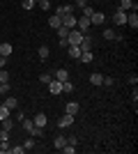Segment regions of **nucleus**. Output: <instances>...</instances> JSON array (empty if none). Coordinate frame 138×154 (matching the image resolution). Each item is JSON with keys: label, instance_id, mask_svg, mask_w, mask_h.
I'll return each instance as SVG.
<instances>
[{"label": "nucleus", "instance_id": "nucleus-1", "mask_svg": "<svg viewBox=\"0 0 138 154\" xmlns=\"http://www.w3.org/2000/svg\"><path fill=\"white\" fill-rule=\"evenodd\" d=\"M83 37H85V32H81L78 28H72L69 35H67V42H69V46H78L83 42Z\"/></svg>", "mask_w": 138, "mask_h": 154}, {"label": "nucleus", "instance_id": "nucleus-2", "mask_svg": "<svg viewBox=\"0 0 138 154\" xmlns=\"http://www.w3.org/2000/svg\"><path fill=\"white\" fill-rule=\"evenodd\" d=\"M74 9H76V5L74 2H67V5H58L55 7V16H65V14H74Z\"/></svg>", "mask_w": 138, "mask_h": 154}, {"label": "nucleus", "instance_id": "nucleus-3", "mask_svg": "<svg viewBox=\"0 0 138 154\" xmlns=\"http://www.w3.org/2000/svg\"><path fill=\"white\" fill-rule=\"evenodd\" d=\"M90 26H92V23H90V19H87V16H78V19H76V28H78L81 32H85V35H87Z\"/></svg>", "mask_w": 138, "mask_h": 154}, {"label": "nucleus", "instance_id": "nucleus-4", "mask_svg": "<svg viewBox=\"0 0 138 154\" xmlns=\"http://www.w3.org/2000/svg\"><path fill=\"white\" fill-rule=\"evenodd\" d=\"M118 9H124V12H136L138 5L133 2V0H120V2H118Z\"/></svg>", "mask_w": 138, "mask_h": 154}, {"label": "nucleus", "instance_id": "nucleus-5", "mask_svg": "<svg viewBox=\"0 0 138 154\" xmlns=\"http://www.w3.org/2000/svg\"><path fill=\"white\" fill-rule=\"evenodd\" d=\"M72 124H74V115H69V113H65V115H60V117H58V127H60V129L72 127Z\"/></svg>", "mask_w": 138, "mask_h": 154}, {"label": "nucleus", "instance_id": "nucleus-6", "mask_svg": "<svg viewBox=\"0 0 138 154\" xmlns=\"http://www.w3.org/2000/svg\"><path fill=\"white\" fill-rule=\"evenodd\" d=\"M90 23H92V26H104V23H106V16H104V12H92V16H90Z\"/></svg>", "mask_w": 138, "mask_h": 154}, {"label": "nucleus", "instance_id": "nucleus-7", "mask_svg": "<svg viewBox=\"0 0 138 154\" xmlns=\"http://www.w3.org/2000/svg\"><path fill=\"white\" fill-rule=\"evenodd\" d=\"M127 26L131 28V30L138 28V14L136 12H127Z\"/></svg>", "mask_w": 138, "mask_h": 154}, {"label": "nucleus", "instance_id": "nucleus-8", "mask_svg": "<svg viewBox=\"0 0 138 154\" xmlns=\"http://www.w3.org/2000/svg\"><path fill=\"white\" fill-rule=\"evenodd\" d=\"M32 122H35V127L44 129V127H46V122H48V117H46V113H37V115L32 117Z\"/></svg>", "mask_w": 138, "mask_h": 154}, {"label": "nucleus", "instance_id": "nucleus-9", "mask_svg": "<svg viewBox=\"0 0 138 154\" xmlns=\"http://www.w3.org/2000/svg\"><path fill=\"white\" fill-rule=\"evenodd\" d=\"M124 23H127V12L115 7V26H124Z\"/></svg>", "mask_w": 138, "mask_h": 154}, {"label": "nucleus", "instance_id": "nucleus-10", "mask_svg": "<svg viewBox=\"0 0 138 154\" xmlns=\"http://www.w3.org/2000/svg\"><path fill=\"white\" fill-rule=\"evenodd\" d=\"M62 26L69 28V30L76 28V16H74V14H65V16H62Z\"/></svg>", "mask_w": 138, "mask_h": 154}, {"label": "nucleus", "instance_id": "nucleus-11", "mask_svg": "<svg viewBox=\"0 0 138 154\" xmlns=\"http://www.w3.org/2000/svg\"><path fill=\"white\" fill-rule=\"evenodd\" d=\"M48 92H51V94H62V83L53 78L51 83H48Z\"/></svg>", "mask_w": 138, "mask_h": 154}, {"label": "nucleus", "instance_id": "nucleus-12", "mask_svg": "<svg viewBox=\"0 0 138 154\" xmlns=\"http://www.w3.org/2000/svg\"><path fill=\"white\" fill-rule=\"evenodd\" d=\"M104 39H108V42H113V39H115V42H120V39H122V35H115V30H113V28H106V30H104Z\"/></svg>", "mask_w": 138, "mask_h": 154}, {"label": "nucleus", "instance_id": "nucleus-13", "mask_svg": "<svg viewBox=\"0 0 138 154\" xmlns=\"http://www.w3.org/2000/svg\"><path fill=\"white\" fill-rule=\"evenodd\" d=\"M53 78L60 81V83H65V81H69V71H67V69H58L55 74H53Z\"/></svg>", "mask_w": 138, "mask_h": 154}, {"label": "nucleus", "instance_id": "nucleus-14", "mask_svg": "<svg viewBox=\"0 0 138 154\" xmlns=\"http://www.w3.org/2000/svg\"><path fill=\"white\" fill-rule=\"evenodd\" d=\"M78 48H81V53H85V51H92V39L87 37V35L83 37V42L78 44Z\"/></svg>", "mask_w": 138, "mask_h": 154}, {"label": "nucleus", "instance_id": "nucleus-15", "mask_svg": "<svg viewBox=\"0 0 138 154\" xmlns=\"http://www.w3.org/2000/svg\"><path fill=\"white\" fill-rule=\"evenodd\" d=\"M12 51H14V46H12V44H7V42H2V44H0V55L9 58V55H12Z\"/></svg>", "mask_w": 138, "mask_h": 154}, {"label": "nucleus", "instance_id": "nucleus-16", "mask_svg": "<svg viewBox=\"0 0 138 154\" xmlns=\"http://www.w3.org/2000/svg\"><path fill=\"white\" fill-rule=\"evenodd\" d=\"M67 53H69V58H72V60L81 58V48H78V46H67Z\"/></svg>", "mask_w": 138, "mask_h": 154}, {"label": "nucleus", "instance_id": "nucleus-17", "mask_svg": "<svg viewBox=\"0 0 138 154\" xmlns=\"http://www.w3.org/2000/svg\"><path fill=\"white\" fill-rule=\"evenodd\" d=\"M65 113H69V115L76 117V113H78V103H76V101H69V103L65 106Z\"/></svg>", "mask_w": 138, "mask_h": 154}, {"label": "nucleus", "instance_id": "nucleus-18", "mask_svg": "<svg viewBox=\"0 0 138 154\" xmlns=\"http://www.w3.org/2000/svg\"><path fill=\"white\" fill-rule=\"evenodd\" d=\"M5 106L9 110H14L16 106H19V99H16V97H5Z\"/></svg>", "mask_w": 138, "mask_h": 154}, {"label": "nucleus", "instance_id": "nucleus-19", "mask_svg": "<svg viewBox=\"0 0 138 154\" xmlns=\"http://www.w3.org/2000/svg\"><path fill=\"white\" fill-rule=\"evenodd\" d=\"M65 145H67V138H65V136H62V134H60V136H55V140H53V147L62 149Z\"/></svg>", "mask_w": 138, "mask_h": 154}, {"label": "nucleus", "instance_id": "nucleus-20", "mask_svg": "<svg viewBox=\"0 0 138 154\" xmlns=\"http://www.w3.org/2000/svg\"><path fill=\"white\" fill-rule=\"evenodd\" d=\"M81 62H85V64H90L92 62V60H94V53H92V51H85V53H81Z\"/></svg>", "mask_w": 138, "mask_h": 154}, {"label": "nucleus", "instance_id": "nucleus-21", "mask_svg": "<svg viewBox=\"0 0 138 154\" xmlns=\"http://www.w3.org/2000/svg\"><path fill=\"white\" fill-rule=\"evenodd\" d=\"M101 81H104V74H97V71L90 74V83L92 85H101Z\"/></svg>", "mask_w": 138, "mask_h": 154}, {"label": "nucleus", "instance_id": "nucleus-22", "mask_svg": "<svg viewBox=\"0 0 138 154\" xmlns=\"http://www.w3.org/2000/svg\"><path fill=\"white\" fill-rule=\"evenodd\" d=\"M48 26H51L53 30H58V28L62 26V19H60V16H51V19H48Z\"/></svg>", "mask_w": 138, "mask_h": 154}, {"label": "nucleus", "instance_id": "nucleus-23", "mask_svg": "<svg viewBox=\"0 0 138 154\" xmlns=\"http://www.w3.org/2000/svg\"><path fill=\"white\" fill-rule=\"evenodd\" d=\"M28 134L32 136V138H41V136H44V129H39V127H32L30 131H28Z\"/></svg>", "mask_w": 138, "mask_h": 154}, {"label": "nucleus", "instance_id": "nucleus-24", "mask_svg": "<svg viewBox=\"0 0 138 154\" xmlns=\"http://www.w3.org/2000/svg\"><path fill=\"white\" fill-rule=\"evenodd\" d=\"M48 53H51V48H48L46 44H41V46H39V58L46 60V58H48Z\"/></svg>", "mask_w": 138, "mask_h": 154}, {"label": "nucleus", "instance_id": "nucleus-25", "mask_svg": "<svg viewBox=\"0 0 138 154\" xmlns=\"http://www.w3.org/2000/svg\"><path fill=\"white\" fill-rule=\"evenodd\" d=\"M9 113H12V110L7 108L5 103H0V122H2V120H5V117H9Z\"/></svg>", "mask_w": 138, "mask_h": 154}, {"label": "nucleus", "instance_id": "nucleus-26", "mask_svg": "<svg viewBox=\"0 0 138 154\" xmlns=\"http://www.w3.org/2000/svg\"><path fill=\"white\" fill-rule=\"evenodd\" d=\"M67 35H69V28L60 26V28H58V39H67Z\"/></svg>", "mask_w": 138, "mask_h": 154}, {"label": "nucleus", "instance_id": "nucleus-27", "mask_svg": "<svg viewBox=\"0 0 138 154\" xmlns=\"http://www.w3.org/2000/svg\"><path fill=\"white\" fill-rule=\"evenodd\" d=\"M81 9H83V14H81V16H87V19H90V16H92V12H94V9H92L90 5H83Z\"/></svg>", "mask_w": 138, "mask_h": 154}, {"label": "nucleus", "instance_id": "nucleus-28", "mask_svg": "<svg viewBox=\"0 0 138 154\" xmlns=\"http://www.w3.org/2000/svg\"><path fill=\"white\" fill-rule=\"evenodd\" d=\"M12 127H14V120H12V117H5V120H2V129H7V131H9Z\"/></svg>", "mask_w": 138, "mask_h": 154}, {"label": "nucleus", "instance_id": "nucleus-29", "mask_svg": "<svg viewBox=\"0 0 138 154\" xmlns=\"http://www.w3.org/2000/svg\"><path fill=\"white\" fill-rule=\"evenodd\" d=\"M21 122H23V129H26V131H30V129L35 127V122H32V120H28V117H23Z\"/></svg>", "mask_w": 138, "mask_h": 154}, {"label": "nucleus", "instance_id": "nucleus-30", "mask_svg": "<svg viewBox=\"0 0 138 154\" xmlns=\"http://www.w3.org/2000/svg\"><path fill=\"white\" fill-rule=\"evenodd\" d=\"M9 152V140H0V154Z\"/></svg>", "mask_w": 138, "mask_h": 154}, {"label": "nucleus", "instance_id": "nucleus-31", "mask_svg": "<svg viewBox=\"0 0 138 154\" xmlns=\"http://www.w3.org/2000/svg\"><path fill=\"white\" fill-rule=\"evenodd\" d=\"M62 92H74V83L72 81H65V83H62Z\"/></svg>", "mask_w": 138, "mask_h": 154}, {"label": "nucleus", "instance_id": "nucleus-32", "mask_svg": "<svg viewBox=\"0 0 138 154\" xmlns=\"http://www.w3.org/2000/svg\"><path fill=\"white\" fill-rule=\"evenodd\" d=\"M39 81H41L44 85H48V83L53 81V76H51V74H41V76H39Z\"/></svg>", "mask_w": 138, "mask_h": 154}, {"label": "nucleus", "instance_id": "nucleus-33", "mask_svg": "<svg viewBox=\"0 0 138 154\" xmlns=\"http://www.w3.org/2000/svg\"><path fill=\"white\" fill-rule=\"evenodd\" d=\"M101 85H106V88H113V85H115V81H113L111 76H104V81H101Z\"/></svg>", "mask_w": 138, "mask_h": 154}, {"label": "nucleus", "instance_id": "nucleus-34", "mask_svg": "<svg viewBox=\"0 0 138 154\" xmlns=\"http://www.w3.org/2000/svg\"><path fill=\"white\" fill-rule=\"evenodd\" d=\"M0 83H9V74L5 69H0Z\"/></svg>", "mask_w": 138, "mask_h": 154}, {"label": "nucleus", "instance_id": "nucleus-35", "mask_svg": "<svg viewBox=\"0 0 138 154\" xmlns=\"http://www.w3.org/2000/svg\"><path fill=\"white\" fill-rule=\"evenodd\" d=\"M62 152H65V154H74V152H76V147H74V145H69V143H67L65 147H62Z\"/></svg>", "mask_w": 138, "mask_h": 154}, {"label": "nucleus", "instance_id": "nucleus-36", "mask_svg": "<svg viewBox=\"0 0 138 154\" xmlns=\"http://www.w3.org/2000/svg\"><path fill=\"white\" fill-rule=\"evenodd\" d=\"M9 152H12V154H23L26 147H23V145H19V147H9Z\"/></svg>", "mask_w": 138, "mask_h": 154}, {"label": "nucleus", "instance_id": "nucleus-37", "mask_svg": "<svg viewBox=\"0 0 138 154\" xmlns=\"http://www.w3.org/2000/svg\"><path fill=\"white\" fill-rule=\"evenodd\" d=\"M23 147H26V149H32L35 147V138H28V140L23 143Z\"/></svg>", "mask_w": 138, "mask_h": 154}, {"label": "nucleus", "instance_id": "nucleus-38", "mask_svg": "<svg viewBox=\"0 0 138 154\" xmlns=\"http://www.w3.org/2000/svg\"><path fill=\"white\" fill-rule=\"evenodd\" d=\"M37 2H39L41 9H51V2H48V0H37Z\"/></svg>", "mask_w": 138, "mask_h": 154}, {"label": "nucleus", "instance_id": "nucleus-39", "mask_svg": "<svg viewBox=\"0 0 138 154\" xmlns=\"http://www.w3.org/2000/svg\"><path fill=\"white\" fill-rule=\"evenodd\" d=\"M35 7V0H23V9H32Z\"/></svg>", "mask_w": 138, "mask_h": 154}, {"label": "nucleus", "instance_id": "nucleus-40", "mask_svg": "<svg viewBox=\"0 0 138 154\" xmlns=\"http://www.w3.org/2000/svg\"><path fill=\"white\" fill-rule=\"evenodd\" d=\"M9 92V83H0V94H7Z\"/></svg>", "mask_w": 138, "mask_h": 154}, {"label": "nucleus", "instance_id": "nucleus-41", "mask_svg": "<svg viewBox=\"0 0 138 154\" xmlns=\"http://www.w3.org/2000/svg\"><path fill=\"white\" fill-rule=\"evenodd\" d=\"M129 83H131V85L138 83V76H136V74H131V76H129Z\"/></svg>", "mask_w": 138, "mask_h": 154}, {"label": "nucleus", "instance_id": "nucleus-42", "mask_svg": "<svg viewBox=\"0 0 138 154\" xmlns=\"http://www.w3.org/2000/svg\"><path fill=\"white\" fill-rule=\"evenodd\" d=\"M5 64H7V58H5V55H0V69H5Z\"/></svg>", "mask_w": 138, "mask_h": 154}, {"label": "nucleus", "instance_id": "nucleus-43", "mask_svg": "<svg viewBox=\"0 0 138 154\" xmlns=\"http://www.w3.org/2000/svg\"><path fill=\"white\" fill-rule=\"evenodd\" d=\"M60 42V48H67V46H69V42H67V39H58Z\"/></svg>", "mask_w": 138, "mask_h": 154}, {"label": "nucleus", "instance_id": "nucleus-44", "mask_svg": "<svg viewBox=\"0 0 138 154\" xmlns=\"http://www.w3.org/2000/svg\"><path fill=\"white\" fill-rule=\"evenodd\" d=\"M67 143H69V145H76L78 140H76V136H69V138H67Z\"/></svg>", "mask_w": 138, "mask_h": 154}, {"label": "nucleus", "instance_id": "nucleus-45", "mask_svg": "<svg viewBox=\"0 0 138 154\" xmlns=\"http://www.w3.org/2000/svg\"><path fill=\"white\" fill-rule=\"evenodd\" d=\"M74 5H76V7H83V5H87V2H85V0H74Z\"/></svg>", "mask_w": 138, "mask_h": 154}, {"label": "nucleus", "instance_id": "nucleus-46", "mask_svg": "<svg viewBox=\"0 0 138 154\" xmlns=\"http://www.w3.org/2000/svg\"><path fill=\"white\" fill-rule=\"evenodd\" d=\"M35 2H37V0H35Z\"/></svg>", "mask_w": 138, "mask_h": 154}]
</instances>
